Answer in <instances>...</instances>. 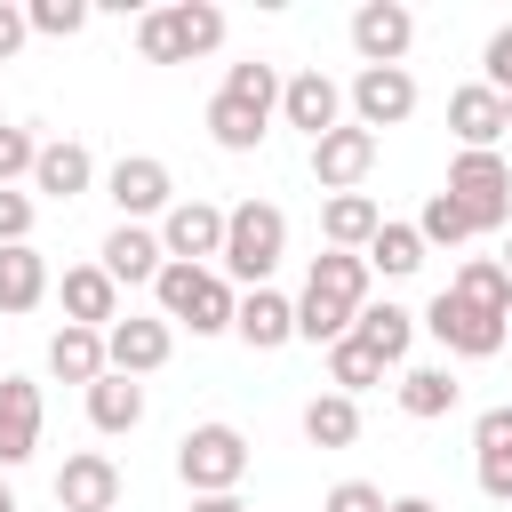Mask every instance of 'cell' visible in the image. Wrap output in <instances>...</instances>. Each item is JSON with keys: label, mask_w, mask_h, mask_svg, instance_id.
I'll return each mask as SVG.
<instances>
[{"label": "cell", "mask_w": 512, "mask_h": 512, "mask_svg": "<svg viewBox=\"0 0 512 512\" xmlns=\"http://www.w3.org/2000/svg\"><path fill=\"white\" fill-rule=\"evenodd\" d=\"M368 256H344V248H328V256H312V272H304V296H296V336L304 344H336V336H352V320H360V304H368Z\"/></svg>", "instance_id": "cell-1"}, {"label": "cell", "mask_w": 512, "mask_h": 512, "mask_svg": "<svg viewBox=\"0 0 512 512\" xmlns=\"http://www.w3.org/2000/svg\"><path fill=\"white\" fill-rule=\"evenodd\" d=\"M280 256H288V216H280V200H240V208H224V256H216V272H224L232 288H272Z\"/></svg>", "instance_id": "cell-2"}, {"label": "cell", "mask_w": 512, "mask_h": 512, "mask_svg": "<svg viewBox=\"0 0 512 512\" xmlns=\"http://www.w3.org/2000/svg\"><path fill=\"white\" fill-rule=\"evenodd\" d=\"M152 296H160V320H168V328H192V336H232V304H240V288H232L216 264H160Z\"/></svg>", "instance_id": "cell-3"}, {"label": "cell", "mask_w": 512, "mask_h": 512, "mask_svg": "<svg viewBox=\"0 0 512 512\" xmlns=\"http://www.w3.org/2000/svg\"><path fill=\"white\" fill-rule=\"evenodd\" d=\"M216 48H224V8L216 0H168V8L136 16V56L144 64H192V56H216Z\"/></svg>", "instance_id": "cell-4"}, {"label": "cell", "mask_w": 512, "mask_h": 512, "mask_svg": "<svg viewBox=\"0 0 512 512\" xmlns=\"http://www.w3.org/2000/svg\"><path fill=\"white\" fill-rule=\"evenodd\" d=\"M176 480L192 496H240V480H248V432L240 424H192L176 440Z\"/></svg>", "instance_id": "cell-5"}, {"label": "cell", "mask_w": 512, "mask_h": 512, "mask_svg": "<svg viewBox=\"0 0 512 512\" xmlns=\"http://www.w3.org/2000/svg\"><path fill=\"white\" fill-rule=\"evenodd\" d=\"M440 192L472 216V232H512V160L504 152H456Z\"/></svg>", "instance_id": "cell-6"}, {"label": "cell", "mask_w": 512, "mask_h": 512, "mask_svg": "<svg viewBox=\"0 0 512 512\" xmlns=\"http://www.w3.org/2000/svg\"><path fill=\"white\" fill-rule=\"evenodd\" d=\"M416 328H424V336H432L448 360H496V352L512 344V320L472 312V304H464V296H448V288H440V296L416 312Z\"/></svg>", "instance_id": "cell-7"}, {"label": "cell", "mask_w": 512, "mask_h": 512, "mask_svg": "<svg viewBox=\"0 0 512 512\" xmlns=\"http://www.w3.org/2000/svg\"><path fill=\"white\" fill-rule=\"evenodd\" d=\"M344 104H352V128H400L408 112H416V72L408 64H360L352 72V88H344Z\"/></svg>", "instance_id": "cell-8"}, {"label": "cell", "mask_w": 512, "mask_h": 512, "mask_svg": "<svg viewBox=\"0 0 512 512\" xmlns=\"http://www.w3.org/2000/svg\"><path fill=\"white\" fill-rule=\"evenodd\" d=\"M104 192H112L120 224H152V216L176 208V176H168V160H152V152H120L112 176H104Z\"/></svg>", "instance_id": "cell-9"}, {"label": "cell", "mask_w": 512, "mask_h": 512, "mask_svg": "<svg viewBox=\"0 0 512 512\" xmlns=\"http://www.w3.org/2000/svg\"><path fill=\"white\" fill-rule=\"evenodd\" d=\"M152 232H160V256H168V264H216V256H224V208H216V200L176 192V208H168Z\"/></svg>", "instance_id": "cell-10"}, {"label": "cell", "mask_w": 512, "mask_h": 512, "mask_svg": "<svg viewBox=\"0 0 512 512\" xmlns=\"http://www.w3.org/2000/svg\"><path fill=\"white\" fill-rule=\"evenodd\" d=\"M168 352H176V328L160 312H120L104 328V368L112 376H152V368H168Z\"/></svg>", "instance_id": "cell-11"}, {"label": "cell", "mask_w": 512, "mask_h": 512, "mask_svg": "<svg viewBox=\"0 0 512 512\" xmlns=\"http://www.w3.org/2000/svg\"><path fill=\"white\" fill-rule=\"evenodd\" d=\"M280 120L320 144L328 128H344V88H336L320 64H312V72H280Z\"/></svg>", "instance_id": "cell-12"}, {"label": "cell", "mask_w": 512, "mask_h": 512, "mask_svg": "<svg viewBox=\"0 0 512 512\" xmlns=\"http://www.w3.org/2000/svg\"><path fill=\"white\" fill-rule=\"evenodd\" d=\"M368 168H376V136H368V128H352V120H344V128H328V136L312 144V184H320V192H360V184H368Z\"/></svg>", "instance_id": "cell-13"}, {"label": "cell", "mask_w": 512, "mask_h": 512, "mask_svg": "<svg viewBox=\"0 0 512 512\" xmlns=\"http://www.w3.org/2000/svg\"><path fill=\"white\" fill-rule=\"evenodd\" d=\"M56 504L64 512H120V464L104 448H80L56 464Z\"/></svg>", "instance_id": "cell-14"}, {"label": "cell", "mask_w": 512, "mask_h": 512, "mask_svg": "<svg viewBox=\"0 0 512 512\" xmlns=\"http://www.w3.org/2000/svg\"><path fill=\"white\" fill-rule=\"evenodd\" d=\"M408 40H416V16L400 0H360L352 8V56L360 64H400Z\"/></svg>", "instance_id": "cell-15"}, {"label": "cell", "mask_w": 512, "mask_h": 512, "mask_svg": "<svg viewBox=\"0 0 512 512\" xmlns=\"http://www.w3.org/2000/svg\"><path fill=\"white\" fill-rule=\"evenodd\" d=\"M232 336H240L248 352H280V344H296V296H280V288H240V304H232Z\"/></svg>", "instance_id": "cell-16"}, {"label": "cell", "mask_w": 512, "mask_h": 512, "mask_svg": "<svg viewBox=\"0 0 512 512\" xmlns=\"http://www.w3.org/2000/svg\"><path fill=\"white\" fill-rule=\"evenodd\" d=\"M40 456V384L32 376H0V472Z\"/></svg>", "instance_id": "cell-17"}, {"label": "cell", "mask_w": 512, "mask_h": 512, "mask_svg": "<svg viewBox=\"0 0 512 512\" xmlns=\"http://www.w3.org/2000/svg\"><path fill=\"white\" fill-rule=\"evenodd\" d=\"M96 264L112 272V288H152L168 256H160V232L152 224H112L104 248H96Z\"/></svg>", "instance_id": "cell-18"}, {"label": "cell", "mask_w": 512, "mask_h": 512, "mask_svg": "<svg viewBox=\"0 0 512 512\" xmlns=\"http://www.w3.org/2000/svg\"><path fill=\"white\" fill-rule=\"evenodd\" d=\"M48 296H64V328H112L120 320V288L104 264H64V280Z\"/></svg>", "instance_id": "cell-19"}, {"label": "cell", "mask_w": 512, "mask_h": 512, "mask_svg": "<svg viewBox=\"0 0 512 512\" xmlns=\"http://www.w3.org/2000/svg\"><path fill=\"white\" fill-rule=\"evenodd\" d=\"M472 472L488 504H512V408H480L472 416Z\"/></svg>", "instance_id": "cell-20"}, {"label": "cell", "mask_w": 512, "mask_h": 512, "mask_svg": "<svg viewBox=\"0 0 512 512\" xmlns=\"http://www.w3.org/2000/svg\"><path fill=\"white\" fill-rule=\"evenodd\" d=\"M448 128H456L464 152H496V144H504V96L480 88V80H464V88L448 96Z\"/></svg>", "instance_id": "cell-21"}, {"label": "cell", "mask_w": 512, "mask_h": 512, "mask_svg": "<svg viewBox=\"0 0 512 512\" xmlns=\"http://www.w3.org/2000/svg\"><path fill=\"white\" fill-rule=\"evenodd\" d=\"M88 184H96V160H88V144H72V136L40 144V160H32V200H80Z\"/></svg>", "instance_id": "cell-22"}, {"label": "cell", "mask_w": 512, "mask_h": 512, "mask_svg": "<svg viewBox=\"0 0 512 512\" xmlns=\"http://www.w3.org/2000/svg\"><path fill=\"white\" fill-rule=\"evenodd\" d=\"M376 224H384V208H376L368 192H328V200H320V240L344 248V256H360V248L376 240Z\"/></svg>", "instance_id": "cell-23"}, {"label": "cell", "mask_w": 512, "mask_h": 512, "mask_svg": "<svg viewBox=\"0 0 512 512\" xmlns=\"http://www.w3.org/2000/svg\"><path fill=\"white\" fill-rule=\"evenodd\" d=\"M48 288H56V272H48V256L32 240L24 248H0V312H40Z\"/></svg>", "instance_id": "cell-24"}, {"label": "cell", "mask_w": 512, "mask_h": 512, "mask_svg": "<svg viewBox=\"0 0 512 512\" xmlns=\"http://www.w3.org/2000/svg\"><path fill=\"white\" fill-rule=\"evenodd\" d=\"M352 336H360L384 368H400V360H408V344H416V312H408V304H376V296H368V304H360V320H352Z\"/></svg>", "instance_id": "cell-25"}, {"label": "cell", "mask_w": 512, "mask_h": 512, "mask_svg": "<svg viewBox=\"0 0 512 512\" xmlns=\"http://www.w3.org/2000/svg\"><path fill=\"white\" fill-rule=\"evenodd\" d=\"M88 424H96L104 440L136 432V424H144V384H136V376H112V368H104V376L88 384Z\"/></svg>", "instance_id": "cell-26"}, {"label": "cell", "mask_w": 512, "mask_h": 512, "mask_svg": "<svg viewBox=\"0 0 512 512\" xmlns=\"http://www.w3.org/2000/svg\"><path fill=\"white\" fill-rule=\"evenodd\" d=\"M264 136H272V112H264V104L208 96V144H216V152H256Z\"/></svg>", "instance_id": "cell-27"}, {"label": "cell", "mask_w": 512, "mask_h": 512, "mask_svg": "<svg viewBox=\"0 0 512 512\" xmlns=\"http://www.w3.org/2000/svg\"><path fill=\"white\" fill-rule=\"evenodd\" d=\"M48 376H64V384H96L104 376V328H56L48 336Z\"/></svg>", "instance_id": "cell-28"}, {"label": "cell", "mask_w": 512, "mask_h": 512, "mask_svg": "<svg viewBox=\"0 0 512 512\" xmlns=\"http://www.w3.org/2000/svg\"><path fill=\"white\" fill-rule=\"evenodd\" d=\"M456 368H440V360H424V368H400V408L416 416V424H432V416H448L456 408Z\"/></svg>", "instance_id": "cell-29"}, {"label": "cell", "mask_w": 512, "mask_h": 512, "mask_svg": "<svg viewBox=\"0 0 512 512\" xmlns=\"http://www.w3.org/2000/svg\"><path fill=\"white\" fill-rule=\"evenodd\" d=\"M360 256H368V272H384V280H408V272H424V256H432V248L416 240V224H392V216H384V224H376V240H368Z\"/></svg>", "instance_id": "cell-30"}, {"label": "cell", "mask_w": 512, "mask_h": 512, "mask_svg": "<svg viewBox=\"0 0 512 512\" xmlns=\"http://www.w3.org/2000/svg\"><path fill=\"white\" fill-rule=\"evenodd\" d=\"M304 440H312V448H352V440H360V400L312 392V400H304Z\"/></svg>", "instance_id": "cell-31"}, {"label": "cell", "mask_w": 512, "mask_h": 512, "mask_svg": "<svg viewBox=\"0 0 512 512\" xmlns=\"http://www.w3.org/2000/svg\"><path fill=\"white\" fill-rule=\"evenodd\" d=\"M448 296H464L472 312H496V320H512V280H504V264H496V256H472V264H456Z\"/></svg>", "instance_id": "cell-32"}, {"label": "cell", "mask_w": 512, "mask_h": 512, "mask_svg": "<svg viewBox=\"0 0 512 512\" xmlns=\"http://www.w3.org/2000/svg\"><path fill=\"white\" fill-rule=\"evenodd\" d=\"M368 384H384V360L360 344V336H336L328 344V392H344V400H360Z\"/></svg>", "instance_id": "cell-33"}, {"label": "cell", "mask_w": 512, "mask_h": 512, "mask_svg": "<svg viewBox=\"0 0 512 512\" xmlns=\"http://www.w3.org/2000/svg\"><path fill=\"white\" fill-rule=\"evenodd\" d=\"M216 96H240V104H264V112H280V64H264V56H240V64H224V88Z\"/></svg>", "instance_id": "cell-34"}, {"label": "cell", "mask_w": 512, "mask_h": 512, "mask_svg": "<svg viewBox=\"0 0 512 512\" xmlns=\"http://www.w3.org/2000/svg\"><path fill=\"white\" fill-rule=\"evenodd\" d=\"M416 240H424V248H464V240H472V216H464L448 192H432L424 216H416Z\"/></svg>", "instance_id": "cell-35"}, {"label": "cell", "mask_w": 512, "mask_h": 512, "mask_svg": "<svg viewBox=\"0 0 512 512\" xmlns=\"http://www.w3.org/2000/svg\"><path fill=\"white\" fill-rule=\"evenodd\" d=\"M24 24L40 40H72V32H88V0H24Z\"/></svg>", "instance_id": "cell-36"}, {"label": "cell", "mask_w": 512, "mask_h": 512, "mask_svg": "<svg viewBox=\"0 0 512 512\" xmlns=\"http://www.w3.org/2000/svg\"><path fill=\"white\" fill-rule=\"evenodd\" d=\"M32 216H40V200L16 192V184H0V248H24L32 240Z\"/></svg>", "instance_id": "cell-37"}, {"label": "cell", "mask_w": 512, "mask_h": 512, "mask_svg": "<svg viewBox=\"0 0 512 512\" xmlns=\"http://www.w3.org/2000/svg\"><path fill=\"white\" fill-rule=\"evenodd\" d=\"M32 160H40V136H32V128H16V120H0V184L32 176Z\"/></svg>", "instance_id": "cell-38"}, {"label": "cell", "mask_w": 512, "mask_h": 512, "mask_svg": "<svg viewBox=\"0 0 512 512\" xmlns=\"http://www.w3.org/2000/svg\"><path fill=\"white\" fill-rule=\"evenodd\" d=\"M480 88L512 96V24H496V32H488V48H480Z\"/></svg>", "instance_id": "cell-39"}, {"label": "cell", "mask_w": 512, "mask_h": 512, "mask_svg": "<svg viewBox=\"0 0 512 512\" xmlns=\"http://www.w3.org/2000/svg\"><path fill=\"white\" fill-rule=\"evenodd\" d=\"M384 504H392V496H384L376 480H336V488L320 496V512H384Z\"/></svg>", "instance_id": "cell-40"}, {"label": "cell", "mask_w": 512, "mask_h": 512, "mask_svg": "<svg viewBox=\"0 0 512 512\" xmlns=\"http://www.w3.org/2000/svg\"><path fill=\"white\" fill-rule=\"evenodd\" d=\"M24 40H32V24H24V0H0V64H8Z\"/></svg>", "instance_id": "cell-41"}, {"label": "cell", "mask_w": 512, "mask_h": 512, "mask_svg": "<svg viewBox=\"0 0 512 512\" xmlns=\"http://www.w3.org/2000/svg\"><path fill=\"white\" fill-rule=\"evenodd\" d=\"M192 512H248L240 496H192Z\"/></svg>", "instance_id": "cell-42"}, {"label": "cell", "mask_w": 512, "mask_h": 512, "mask_svg": "<svg viewBox=\"0 0 512 512\" xmlns=\"http://www.w3.org/2000/svg\"><path fill=\"white\" fill-rule=\"evenodd\" d=\"M384 512H440V504H432V496H392Z\"/></svg>", "instance_id": "cell-43"}, {"label": "cell", "mask_w": 512, "mask_h": 512, "mask_svg": "<svg viewBox=\"0 0 512 512\" xmlns=\"http://www.w3.org/2000/svg\"><path fill=\"white\" fill-rule=\"evenodd\" d=\"M0 512H24V504H16V488H8V472H0Z\"/></svg>", "instance_id": "cell-44"}, {"label": "cell", "mask_w": 512, "mask_h": 512, "mask_svg": "<svg viewBox=\"0 0 512 512\" xmlns=\"http://www.w3.org/2000/svg\"><path fill=\"white\" fill-rule=\"evenodd\" d=\"M496 264H504V280H512V232H504V256H496Z\"/></svg>", "instance_id": "cell-45"}, {"label": "cell", "mask_w": 512, "mask_h": 512, "mask_svg": "<svg viewBox=\"0 0 512 512\" xmlns=\"http://www.w3.org/2000/svg\"><path fill=\"white\" fill-rule=\"evenodd\" d=\"M504 136H512V96H504Z\"/></svg>", "instance_id": "cell-46"}, {"label": "cell", "mask_w": 512, "mask_h": 512, "mask_svg": "<svg viewBox=\"0 0 512 512\" xmlns=\"http://www.w3.org/2000/svg\"><path fill=\"white\" fill-rule=\"evenodd\" d=\"M0 376H8V368H0Z\"/></svg>", "instance_id": "cell-47"}]
</instances>
